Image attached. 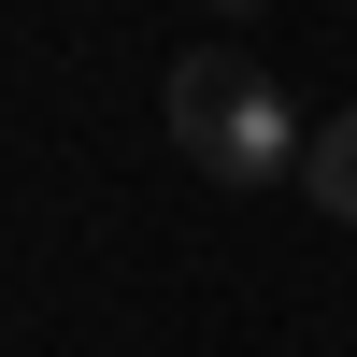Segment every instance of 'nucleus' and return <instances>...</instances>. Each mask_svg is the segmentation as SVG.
Segmentation results:
<instances>
[{"mask_svg":"<svg viewBox=\"0 0 357 357\" xmlns=\"http://www.w3.org/2000/svg\"><path fill=\"white\" fill-rule=\"evenodd\" d=\"M301 114H286V86L257 72V57H172V158L215 172V186H286L301 172Z\"/></svg>","mask_w":357,"mask_h":357,"instance_id":"f257e3e1","label":"nucleus"},{"mask_svg":"<svg viewBox=\"0 0 357 357\" xmlns=\"http://www.w3.org/2000/svg\"><path fill=\"white\" fill-rule=\"evenodd\" d=\"M301 186H314V215H343V229H357V114H329V129L301 143Z\"/></svg>","mask_w":357,"mask_h":357,"instance_id":"f03ea898","label":"nucleus"},{"mask_svg":"<svg viewBox=\"0 0 357 357\" xmlns=\"http://www.w3.org/2000/svg\"><path fill=\"white\" fill-rule=\"evenodd\" d=\"M215 15H257V0H215Z\"/></svg>","mask_w":357,"mask_h":357,"instance_id":"7ed1b4c3","label":"nucleus"}]
</instances>
